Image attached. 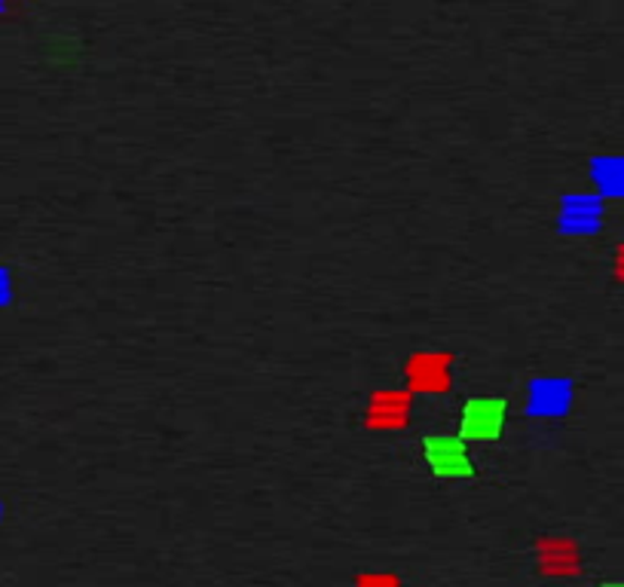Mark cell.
<instances>
[{
	"instance_id": "7c38bea8",
	"label": "cell",
	"mask_w": 624,
	"mask_h": 587,
	"mask_svg": "<svg viewBox=\"0 0 624 587\" xmlns=\"http://www.w3.org/2000/svg\"><path fill=\"white\" fill-rule=\"evenodd\" d=\"M0 520H3V502H0Z\"/></svg>"
},
{
	"instance_id": "8fae6325",
	"label": "cell",
	"mask_w": 624,
	"mask_h": 587,
	"mask_svg": "<svg viewBox=\"0 0 624 587\" xmlns=\"http://www.w3.org/2000/svg\"><path fill=\"white\" fill-rule=\"evenodd\" d=\"M615 276L624 281V245L619 248V254H615Z\"/></svg>"
},
{
	"instance_id": "30bf717a",
	"label": "cell",
	"mask_w": 624,
	"mask_h": 587,
	"mask_svg": "<svg viewBox=\"0 0 624 587\" xmlns=\"http://www.w3.org/2000/svg\"><path fill=\"white\" fill-rule=\"evenodd\" d=\"M13 300V276L0 266V307H7Z\"/></svg>"
},
{
	"instance_id": "277c9868",
	"label": "cell",
	"mask_w": 624,
	"mask_h": 587,
	"mask_svg": "<svg viewBox=\"0 0 624 587\" xmlns=\"http://www.w3.org/2000/svg\"><path fill=\"white\" fill-rule=\"evenodd\" d=\"M508 404L502 398H468L459 417L463 441H496L505 429Z\"/></svg>"
},
{
	"instance_id": "52a82bcc",
	"label": "cell",
	"mask_w": 624,
	"mask_h": 587,
	"mask_svg": "<svg viewBox=\"0 0 624 587\" xmlns=\"http://www.w3.org/2000/svg\"><path fill=\"white\" fill-rule=\"evenodd\" d=\"M536 560H539V570L545 575H557V578H566V575H576L581 570V556H578V544L566 536H548V539H539L536 544Z\"/></svg>"
},
{
	"instance_id": "6da1fadb",
	"label": "cell",
	"mask_w": 624,
	"mask_h": 587,
	"mask_svg": "<svg viewBox=\"0 0 624 587\" xmlns=\"http://www.w3.org/2000/svg\"><path fill=\"white\" fill-rule=\"evenodd\" d=\"M422 459L437 478H475V463H471L466 441L459 434H429V438H422Z\"/></svg>"
},
{
	"instance_id": "8992f818",
	"label": "cell",
	"mask_w": 624,
	"mask_h": 587,
	"mask_svg": "<svg viewBox=\"0 0 624 587\" xmlns=\"http://www.w3.org/2000/svg\"><path fill=\"white\" fill-rule=\"evenodd\" d=\"M573 383L563 376H539L527 386V414L539 419H557L573 407Z\"/></svg>"
},
{
	"instance_id": "7a4b0ae2",
	"label": "cell",
	"mask_w": 624,
	"mask_h": 587,
	"mask_svg": "<svg viewBox=\"0 0 624 587\" xmlns=\"http://www.w3.org/2000/svg\"><path fill=\"white\" fill-rule=\"evenodd\" d=\"M405 380L410 395H444L453 386L451 352H417L407 358Z\"/></svg>"
},
{
	"instance_id": "3957f363",
	"label": "cell",
	"mask_w": 624,
	"mask_h": 587,
	"mask_svg": "<svg viewBox=\"0 0 624 587\" xmlns=\"http://www.w3.org/2000/svg\"><path fill=\"white\" fill-rule=\"evenodd\" d=\"M413 395L407 388H376L364 407V429L371 432H401L410 422Z\"/></svg>"
},
{
	"instance_id": "9c48e42d",
	"label": "cell",
	"mask_w": 624,
	"mask_h": 587,
	"mask_svg": "<svg viewBox=\"0 0 624 587\" xmlns=\"http://www.w3.org/2000/svg\"><path fill=\"white\" fill-rule=\"evenodd\" d=\"M356 587H401V582L395 575H386V572H371V575H361Z\"/></svg>"
},
{
	"instance_id": "4fadbf2b",
	"label": "cell",
	"mask_w": 624,
	"mask_h": 587,
	"mask_svg": "<svg viewBox=\"0 0 624 587\" xmlns=\"http://www.w3.org/2000/svg\"><path fill=\"white\" fill-rule=\"evenodd\" d=\"M603 587H624V585H603Z\"/></svg>"
},
{
	"instance_id": "ba28073f",
	"label": "cell",
	"mask_w": 624,
	"mask_h": 587,
	"mask_svg": "<svg viewBox=\"0 0 624 587\" xmlns=\"http://www.w3.org/2000/svg\"><path fill=\"white\" fill-rule=\"evenodd\" d=\"M591 178L600 200H624V156H593Z\"/></svg>"
},
{
	"instance_id": "5b68a950",
	"label": "cell",
	"mask_w": 624,
	"mask_h": 587,
	"mask_svg": "<svg viewBox=\"0 0 624 587\" xmlns=\"http://www.w3.org/2000/svg\"><path fill=\"white\" fill-rule=\"evenodd\" d=\"M603 224L600 193H566L557 212V230L563 236H591Z\"/></svg>"
}]
</instances>
